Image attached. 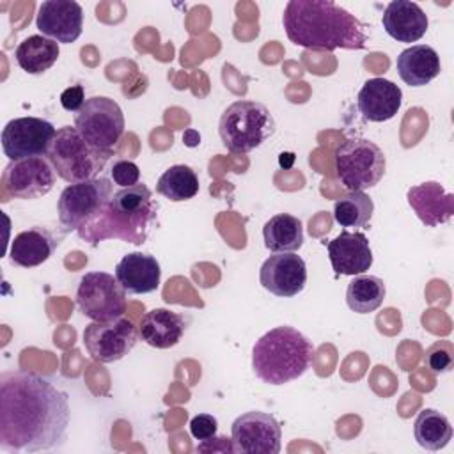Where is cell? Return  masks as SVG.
<instances>
[{
  "label": "cell",
  "mask_w": 454,
  "mask_h": 454,
  "mask_svg": "<svg viewBox=\"0 0 454 454\" xmlns=\"http://www.w3.org/2000/svg\"><path fill=\"white\" fill-rule=\"evenodd\" d=\"M387 168L383 151L367 138H348L335 151V174L349 192L376 186Z\"/></svg>",
  "instance_id": "7"
},
{
  "label": "cell",
  "mask_w": 454,
  "mask_h": 454,
  "mask_svg": "<svg viewBox=\"0 0 454 454\" xmlns=\"http://www.w3.org/2000/svg\"><path fill=\"white\" fill-rule=\"evenodd\" d=\"M197 450L200 452H234V445H232V440L231 438H225V436H213V438H207L204 440Z\"/></svg>",
  "instance_id": "35"
},
{
  "label": "cell",
  "mask_w": 454,
  "mask_h": 454,
  "mask_svg": "<svg viewBox=\"0 0 454 454\" xmlns=\"http://www.w3.org/2000/svg\"><path fill=\"white\" fill-rule=\"evenodd\" d=\"M261 286L278 298L296 296L307 284V264L294 252L270 255L259 271Z\"/></svg>",
  "instance_id": "15"
},
{
  "label": "cell",
  "mask_w": 454,
  "mask_h": 454,
  "mask_svg": "<svg viewBox=\"0 0 454 454\" xmlns=\"http://www.w3.org/2000/svg\"><path fill=\"white\" fill-rule=\"evenodd\" d=\"M59 238L46 227L35 225L16 234L9 247V257L12 264L21 268H35L48 261L59 247Z\"/></svg>",
  "instance_id": "22"
},
{
  "label": "cell",
  "mask_w": 454,
  "mask_h": 454,
  "mask_svg": "<svg viewBox=\"0 0 454 454\" xmlns=\"http://www.w3.org/2000/svg\"><path fill=\"white\" fill-rule=\"evenodd\" d=\"M218 431V420L209 413H199L190 420V433L195 440H207L213 438Z\"/></svg>",
  "instance_id": "33"
},
{
  "label": "cell",
  "mask_w": 454,
  "mask_h": 454,
  "mask_svg": "<svg viewBox=\"0 0 454 454\" xmlns=\"http://www.w3.org/2000/svg\"><path fill=\"white\" fill-rule=\"evenodd\" d=\"M395 67L401 80L410 87L427 85L442 71L436 50L427 44H413L403 50L397 55Z\"/></svg>",
  "instance_id": "24"
},
{
  "label": "cell",
  "mask_w": 454,
  "mask_h": 454,
  "mask_svg": "<svg viewBox=\"0 0 454 454\" xmlns=\"http://www.w3.org/2000/svg\"><path fill=\"white\" fill-rule=\"evenodd\" d=\"M282 25L289 41L307 50H362L367 43L365 25L332 0H289Z\"/></svg>",
  "instance_id": "2"
},
{
  "label": "cell",
  "mask_w": 454,
  "mask_h": 454,
  "mask_svg": "<svg viewBox=\"0 0 454 454\" xmlns=\"http://www.w3.org/2000/svg\"><path fill=\"white\" fill-rule=\"evenodd\" d=\"M387 287L380 277L355 275L346 289V303L356 314L374 312L385 300Z\"/></svg>",
  "instance_id": "28"
},
{
  "label": "cell",
  "mask_w": 454,
  "mask_h": 454,
  "mask_svg": "<svg viewBox=\"0 0 454 454\" xmlns=\"http://www.w3.org/2000/svg\"><path fill=\"white\" fill-rule=\"evenodd\" d=\"M114 186L108 177H94L67 184L57 202L59 222L66 231H78L94 220L110 202Z\"/></svg>",
  "instance_id": "8"
},
{
  "label": "cell",
  "mask_w": 454,
  "mask_h": 454,
  "mask_svg": "<svg viewBox=\"0 0 454 454\" xmlns=\"http://www.w3.org/2000/svg\"><path fill=\"white\" fill-rule=\"evenodd\" d=\"M35 27L57 43H74L83 30V9L74 0H46L39 5Z\"/></svg>",
  "instance_id": "16"
},
{
  "label": "cell",
  "mask_w": 454,
  "mask_h": 454,
  "mask_svg": "<svg viewBox=\"0 0 454 454\" xmlns=\"http://www.w3.org/2000/svg\"><path fill=\"white\" fill-rule=\"evenodd\" d=\"M138 328L128 317L92 321L83 330V346L92 360L112 364L124 358L138 340Z\"/></svg>",
  "instance_id": "11"
},
{
  "label": "cell",
  "mask_w": 454,
  "mask_h": 454,
  "mask_svg": "<svg viewBox=\"0 0 454 454\" xmlns=\"http://www.w3.org/2000/svg\"><path fill=\"white\" fill-rule=\"evenodd\" d=\"M406 199L417 218L427 227L445 223L454 215V193L445 192L436 181H426L408 188Z\"/></svg>",
  "instance_id": "17"
},
{
  "label": "cell",
  "mask_w": 454,
  "mask_h": 454,
  "mask_svg": "<svg viewBox=\"0 0 454 454\" xmlns=\"http://www.w3.org/2000/svg\"><path fill=\"white\" fill-rule=\"evenodd\" d=\"M53 184L55 168L44 156L9 161L2 172V188L11 199H39L46 195Z\"/></svg>",
  "instance_id": "12"
},
{
  "label": "cell",
  "mask_w": 454,
  "mask_h": 454,
  "mask_svg": "<svg viewBox=\"0 0 454 454\" xmlns=\"http://www.w3.org/2000/svg\"><path fill=\"white\" fill-rule=\"evenodd\" d=\"M115 278L131 294H147L160 287L161 268L154 255L131 252L115 266Z\"/></svg>",
  "instance_id": "20"
},
{
  "label": "cell",
  "mask_w": 454,
  "mask_h": 454,
  "mask_svg": "<svg viewBox=\"0 0 454 454\" xmlns=\"http://www.w3.org/2000/svg\"><path fill=\"white\" fill-rule=\"evenodd\" d=\"M158 223V202L142 183L114 192L101 213L78 229L80 239L98 245L105 239H121L142 245Z\"/></svg>",
  "instance_id": "3"
},
{
  "label": "cell",
  "mask_w": 454,
  "mask_h": 454,
  "mask_svg": "<svg viewBox=\"0 0 454 454\" xmlns=\"http://www.w3.org/2000/svg\"><path fill=\"white\" fill-rule=\"evenodd\" d=\"M59 43L44 35H28L16 48V62L28 74L46 73L59 59Z\"/></svg>",
  "instance_id": "26"
},
{
  "label": "cell",
  "mask_w": 454,
  "mask_h": 454,
  "mask_svg": "<svg viewBox=\"0 0 454 454\" xmlns=\"http://www.w3.org/2000/svg\"><path fill=\"white\" fill-rule=\"evenodd\" d=\"M328 257L337 275H362L372 266L369 239L362 232L342 231L328 243Z\"/></svg>",
  "instance_id": "19"
},
{
  "label": "cell",
  "mask_w": 454,
  "mask_h": 454,
  "mask_svg": "<svg viewBox=\"0 0 454 454\" xmlns=\"http://www.w3.org/2000/svg\"><path fill=\"white\" fill-rule=\"evenodd\" d=\"M262 238L264 247L273 254L296 252L303 245L301 220L289 213H278L262 225Z\"/></svg>",
  "instance_id": "25"
},
{
  "label": "cell",
  "mask_w": 454,
  "mask_h": 454,
  "mask_svg": "<svg viewBox=\"0 0 454 454\" xmlns=\"http://www.w3.org/2000/svg\"><path fill=\"white\" fill-rule=\"evenodd\" d=\"M112 154L114 151H101L90 145L74 126H62L57 129L46 158L57 176L73 184L94 179Z\"/></svg>",
  "instance_id": "6"
},
{
  "label": "cell",
  "mask_w": 454,
  "mask_h": 454,
  "mask_svg": "<svg viewBox=\"0 0 454 454\" xmlns=\"http://www.w3.org/2000/svg\"><path fill=\"white\" fill-rule=\"evenodd\" d=\"M156 192L172 202L190 200L199 193V177L188 165H172L160 176Z\"/></svg>",
  "instance_id": "29"
},
{
  "label": "cell",
  "mask_w": 454,
  "mask_h": 454,
  "mask_svg": "<svg viewBox=\"0 0 454 454\" xmlns=\"http://www.w3.org/2000/svg\"><path fill=\"white\" fill-rule=\"evenodd\" d=\"M69 397L30 371L0 374V447L37 452L60 447L69 427Z\"/></svg>",
  "instance_id": "1"
},
{
  "label": "cell",
  "mask_w": 454,
  "mask_h": 454,
  "mask_svg": "<svg viewBox=\"0 0 454 454\" xmlns=\"http://www.w3.org/2000/svg\"><path fill=\"white\" fill-rule=\"evenodd\" d=\"M231 440L234 452L278 454L282 445V429L271 413L247 411L232 422Z\"/></svg>",
  "instance_id": "14"
},
{
  "label": "cell",
  "mask_w": 454,
  "mask_h": 454,
  "mask_svg": "<svg viewBox=\"0 0 454 454\" xmlns=\"http://www.w3.org/2000/svg\"><path fill=\"white\" fill-rule=\"evenodd\" d=\"M403 92L387 78L367 80L356 96V108L371 122L390 121L401 108Z\"/></svg>",
  "instance_id": "18"
},
{
  "label": "cell",
  "mask_w": 454,
  "mask_h": 454,
  "mask_svg": "<svg viewBox=\"0 0 454 454\" xmlns=\"http://www.w3.org/2000/svg\"><path fill=\"white\" fill-rule=\"evenodd\" d=\"M55 135L57 129L44 119L18 117L2 129V149L11 161L46 156Z\"/></svg>",
  "instance_id": "13"
},
{
  "label": "cell",
  "mask_w": 454,
  "mask_h": 454,
  "mask_svg": "<svg viewBox=\"0 0 454 454\" xmlns=\"http://www.w3.org/2000/svg\"><path fill=\"white\" fill-rule=\"evenodd\" d=\"M85 103V90L82 85H71L60 94V105L67 112H78Z\"/></svg>",
  "instance_id": "34"
},
{
  "label": "cell",
  "mask_w": 454,
  "mask_h": 454,
  "mask_svg": "<svg viewBox=\"0 0 454 454\" xmlns=\"http://www.w3.org/2000/svg\"><path fill=\"white\" fill-rule=\"evenodd\" d=\"M314 358V344L293 326L266 332L252 348V369L268 385H284L307 372Z\"/></svg>",
  "instance_id": "4"
},
{
  "label": "cell",
  "mask_w": 454,
  "mask_h": 454,
  "mask_svg": "<svg viewBox=\"0 0 454 454\" xmlns=\"http://www.w3.org/2000/svg\"><path fill=\"white\" fill-rule=\"evenodd\" d=\"M186 330L184 317L168 309H153L145 312L138 325L142 340L158 349H168L176 346Z\"/></svg>",
  "instance_id": "23"
},
{
  "label": "cell",
  "mask_w": 454,
  "mask_h": 454,
  "mask_svg": "<svg viewBox=\"0 0 454 454\" xmlns=\"http://www.w3.org/2000/svg\"><path fill=\"white\" fill-rule=\"evenodd\" d=\"M385 32L397 43H415L427 30V16L422 7L410 0L390 2L381 16Z\"/></svg>",
  "instance_id": "21"
},
{
  "label": "cell",
  "mask_w": 454,
  "mask_h": 454,
  "mask_svg": "<svg viewBox=\"0 0 454 454\" xmlns=\"http://www.w3.org/2000/svg\"><path fill=\"white\" fill-rule=\"evenodd\" d=\"M183 142L186 147H197L200 144V133L193 128H188L184 133H183Z\"/></svg>",
  "instance_id": "36"
},
{
  "label": "cell",
  "mask_w": 454,
  "mask_h": 454,
  "mask_svg": "<svg viewBox=\"0 0 454 454\" xmlns=\"http://www.w3.org/2000/svg\"><path fill=\"white\" fill-rule=\"evenodd\" d=\"M275 119L262 103L241 99L223 110L218 135L227 151L243 154L262 145L275 133Z\"/></svg>",
  "instance_id": "5"
},
{
  "label": "cell",
  "mask_w": 454,
  "mask_h": 454,
  "mask_svg": "<svg viewBox=\"0 0 454 454\" xmlns=\"http://www.w3.org/2000/svg\"><path fill=\"white\" fill-rule=\"evenodd\" d=\"M424 360L433 372H447L452 367L454 348L449 340H438L427 348Z\"/></svg>",
  "instance_id": "31"
},
{
  "label": "cell",
  "mask_w": 454,
  "mask_h": 454,
  "mask_svg": "<svg viewBox=\"0 0 454 454\" xmlns=\"http://www.w3.org/2000/svg\"><path fill=\"white\" fill-rule=\"evenodd\" d=\"M374 213L372 199L364 192H351L333 204V218L340 227L364 229Z\"/></svg>",
  "instance_id": "30"
},
{
  "label": "cell",
  "mask_w": 454,
  "mask_h": 454,
  "mask_svg": "<svg viewBox=\"0 0 454 454\" xmlns=\"http://www.w3.org/2000/svg\"><path fill=\"white\" fill-rule=\"evenodd\" d=\"M417 443L426 450H440L452 438V426L449 419L434 408L422 410L413 424Z\"/></svg>",
  "instance_id": "27"
},
{
  "label": "cell",
  "mask_w": 454,
  "mask_h": 454,
  "mask_svg": "<svg viewBox=\"0 0 454 454\" xmlns=\"http://www.w3.org/2000/svg\"><path fill=\"white\" fill-rule=\"evenodd\" d=\"M74 128L90 145L112 151L124 133V114L112 98L92 96L74 114Z\"/></svg>",
  "instance_id": "9"
},
{
  "label": "cell",
  "mask_w": 454,
  "mask_h": 454,
  "mask_svg": "<svg viewBox=\"0 0 454 454\" xmlns=\"http://www.w3.org/2000/svg\"><path fill=\"white\" fill-rule=\"evenodd\" d=\"M112 179L115 184L128 188V186H135L138 184L140 179V168L137 163L129 161V160H119L114 163L112 167Z\"/></svg>",
  "instance_id": "32"
},
{
  "label": "cell",
  "mask_w": 454,
  "mask_h": 454,
  "mask_svg": "<svg viewBox=\"0 0 454 454\" xmlns=\"http://www.w3.org/2000/svg\"><path fill=\"white\" fill-rule=\"evenodd\" d=\"M76 303L82 314L92 321H110L126 312V291L106 271H89L80 278Z\"/></svg>",
  "instance_id": "10"
}]
</instances>
